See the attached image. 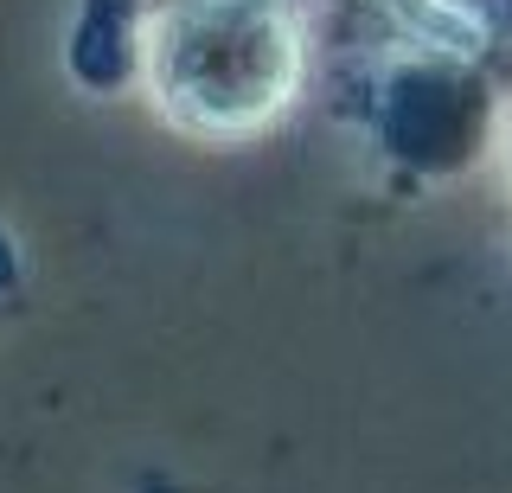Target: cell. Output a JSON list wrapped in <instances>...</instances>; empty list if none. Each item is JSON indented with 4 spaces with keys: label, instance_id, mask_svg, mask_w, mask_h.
Wrapping results in <instances>:
<instances>
[{
    "label": "cell",
    "instance_id": "1",
    "mask_svg": "<svg viewBox=\"0 0 512 493\" xmlns=\"http://www.w3.org/2000/svg\"><path fill=\"white\" fill-rule=\"evenodd\" d=\"M308 45L288 0H154L141 77L160 116L192 135L269 129L301 90Z\"/></svg>",
    "mask_w": 512,
    "mask_h": 493
}]
</instances>
